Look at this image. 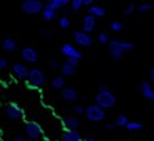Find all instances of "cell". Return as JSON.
Wrapping results in <instances>:
<instances>
[{"mask_svg": "<svg viewBox=\"0 0 154 141\" xmlns=\"http://www.w3.org/2000/svg\"><path fill=\"white\" fill-rule=\"evenodd\" d=\"M13 141H26V138L24 134H15L13 137Z\"/></svg>", "mask_w": 154, "mask_h": 141, "instance_id": "obj_37", "label": "cell"}, {"mask_svg": "<svg viewBox=\"0 0 154 141\" xmlns=\"http://www.w3.org/2000/svg\"><path fill=\"white\" fill-rule=\"evenodd\" d=\"M68 4H69L68 0H49V2L45 3V8H50L53 11H57L65 8Z\"/></svg>", "mask_w": 154, "mask_h": 141, "instance_id": "obj_15", "label": "cell"}, {"mask_svg": "<svg viewBox=\"0 0 154 141\" xmlns=\"http://www.w3.org/2000/svg\"><path fill=\"white\" fill-rule=\"evenodd\" d=\"M129 122L128 116L126 115H124V113H119V115H117L115 116V120H114V126L115 127H125V124Z\"/></svg>", "mask_w": 154, "mask_h": 141, "instance_id": "obj_24", "label": "cell"}, {"mask_svg": "<svg viewBox=\"0 0 154 141\" xmlns=\"http://www.w3.org/2000/svg\"><path fill=\"white\" fill-rule=\"evenodd\" d=\"M97 42L101 43V44H107V43L110 42V36H108V33H106V32L99 33V35H97Z\"/></svg>", "mask_w": 154, "mask_h": 141, "instance_id": "obj_30", "label": "cell"}, {"mask_svg": "<svg viewBox=\"0 0 154 141\" xmlns=\"http://www.w3.org/2000/svg\"><path fill=\"white\" fill-rule=\"evenodd\" d=\"M125 129L128 131H139L143 129V123L136 122V120H129L128 123L125 124Z\"/></svg>", "mask_w": 154, "mask_h": 141, "instance_id": "obj_23", "label": "cell"}, {"mask_svg": "<svg viewBox=\"0 0 154 141\" xmlns=\"http://www.w3.org/2000/svg\"><path fill=\"white\" fill-rule=\"evenodd\" d=\"M136 7H137V4L136 3H129L128 6H126L125 8H124V14L125 15H131V14H133L135 13V10H136Z\"/></svg>", "mask_w": 154, "mask_h": 141, "instance_id": "obj_31", "label": "cell"}, {"mask_svg": "<svg viewBox=\"0 0 154 141\" xmlns=\"http://www.w3.org/2000/svg\"><path fill=\"white\" fill-rule=\"evenodd\" d=\"M40 14H42L43 20H45L46 22L54 21V20L57 18V11H53V10H50V8H43Z\"/></svg>", "mask_w": 154, "mask_h": 141, "instance_id": "obj_21", "label": "cell"}, {"mask_svg": "<svg viewBox=\"0 0 154 141\" xmlns=\"http://www.w3.org/2000/svg\"><path fill=\"white\" fill-rule=\"evenodd\" d=\"M60 53L65 57V58H75V60H81L82 58V51L78 50L74 44L71 43H65L60 47Z\"/></svg>", "mask_w": 154, "mask_h": 141, "instance_id": "obj_8", "label": "cell"}, {"mask_svg": "<svg viewBox=\"0 0 154 141\" xmlns=\"http://www.w3.org/2000/svg\"><path fill=\"white\" fill-rule=\"evenodd\" d=\"M119 46H121L122 53H131L135 49V44L132 42H126V40H119Z\"/></svg>", "mask_w": 154, "mask_h": 141, "instance_id": "obj_26", "label": "cell"}, {"mask_svg": "<svg viewBox=\"0 0 154 141\" xmlns=\"http://www.w3.org/2000/svg\"><path fill=\"white\" fill-rule=\"evenodd\" d=\"M50 35H51V31H49V29H42L40 31V36H42L43 39H47Z\"/></svg>", "mask_w": 154, "mask_h": 141, "instance_id": "obj_36", "label": "cell"}, {"mask_svg": "<svg viewBox=\"0 0 154 141\" xmlns=\"http://www.w3.org/2000/svg\"><path fill=\"white\" fill-rule=\"evenodd\" d=\"M88 11H89V15H92L93 18H104V15L107 13L103 6H94V4L88 7Z\"/></svg>", "mask_w": 154, "mask_h": 141, "instance_id": "obj_19", "label": "cell"}, {"mask_svg": "<svg viewBox=\"0 0 154 141\" xmlns=\"http://www.w3.org/2000/svg\"><path fill=\"white\" fill-rule=\"evenodd\" d=\"M74 112H75L76 115H85V105L76 104V105L74 106Z\"/></svg>", "mask_w": 154, "mask_h": 141, "instance_id": "obj_33", "label": "cell"}, {"mask_svg": "<svg viewBox=\"0 0 154 141\" xmlns=\"http://www.w3.org/2000/svg\"><path fill=\"white\" fill-rule=\"evenodd\" d=\"M139 90H140V94L143 95V98H146L147 101L150 102L154 101V88L149 80H142Z\"/></svg>", "mask_w": 154, "mask_h": 141, "instance_id": "obj_11", "label": "cell"}, {"mask_svg": "<svg viewBox=\"0 0 154 141\" xmlns=\"http://www.w3.org/2000/svg\"><path fill=\"white\" fill-rule=\"evenodd\" d=\"M94 104L97 106H100L101 110H111L117 105V97L111 90H99L94 95Z\"/></svg>", "mask_w": 154, "mask_h": 141, "instance_id": "obj_1", "label": "cell"}, {"mask_svg": "<svg viewBox=\"0 0 154 141\" xmlns=\"http://www.w3.org/2000/svg\"><path fill=\"white\" fill-rule=\"evenodd\" d=\"M124 29V24L121 21H111L110 22V31L112 32H121Z\"/></svg>", "mask_w": 154, "mask_h": 141, "instance_id": "obj_29", "label": "cell"}, {"mask_svg": "<svg viewBox=\"0 0 154 141\" xmlns=\"http://www.w3.org/2000/svg\"><path fill=\"white\" fill-rule=\"evenodd\" d=\"M63 141H83L78 130H67L63 133Z\"/></svg>", "mask_w": 154, "mask_h": 141, "instance_id": "obj_18", "label": "cell"}, {"mask_svg": "<svg viewBox=\"0 0 154 141\" xmlns=\"http://www.w3.org/2000/svg\"><path fill=\"white\" fill-rule=\"evenodd\" d=\"M60 69H61V76H63V78H65V76H75L76 75V68L69 67L67 64L61 65Z\"/></svg>", "mask_w": 154, "mask_h": 141, "instance_id": "obj_22", "label": "cell"}, {"mask_svg": "<svg viewBox=\"0 0 154 141\" xmlns=\"http://www.w3.org/2000/svg\"><path fill=\"white\" fill-rule=\"evenodd\" d=\"M49 67H50L51 69H57V68H60V62L57 61L56 57H51L50 60H49Z\"/></svg>", "mask_w": 154, "mask_h": 141, "instance_id": "obj_32", "label": "cell"}, {"mask_svg": "<svg viewBox=\"0 0 154 141\" xmlns=\"http://www.w3.org/2000/svg\"><path fill=\"white\" fill-rule=\"evenodd\" d=\"M26 83L32 88H40L46 83V74L39 68H32L29 69L28 76H26Z\"/></svg>", "mask_w": 154, "mask_h": 141, "instance_id": "obj_2", "label": "cell"}, {"mask_svg": "<svg viewBox=\"0 0 154 141\" xmlns=\"http://www.w3.org/2000/svg\"><path fill=\"white\" fill-rule=\"evenodd\" d=\"M11 69H13V74H14L15 78L21 79V80L26 79L28 72H29V69L26 68V65H24V64H21V62H14L13 64V67H11Z\"/></svg>", "mask_w": 154, "mask_h": 141, "instance_id": "obj_13", "label": "cell"}, {"mask_svg": "<svg viewBox=\"0 0 154 141\" xmlns=\"http://www.w3.org/2000/svg\"><path fill=\"white\" fill-rule=\"evenodd\" d=\"M8 67V62L6 58H3V57H0V70H3L6 69V68Z\"/></svg>", "mask_w": 154, "mask_h": 141, "instance_id": "obj_35", "label": "cell"}, {"mask_svg": "<svg viewBox=\"0 0 154 141\" xmlns=\"http://www.w3.org/2000/svg\"><path fill=\"white\" fill-rule=\"evenodd\" d=\"M18 47V43L15 42V39H13V38H6V39L2 42V49L6 51V53H13V51H15Z\"/></svg>", "mask_w": 154, "mask_h": 141, "instance_id": "obj_17", "label": "cell"}, {"mask_svg": "<svg viewBox=\"0 0 154 141\" xmlns=\"http://www.w3.org/2000/svg\"><path fill=\"white\" fill-rule=\"evenodd\" d=\"M107 51H108V56L115 61L121 60L122 57H124V53H122L121 46H119V40H117V39L110 40L107 43Z\"/></svg>", "mask_w": 154, "mask_h": 141, "instance_id": "obj_9", "label": "cell"}, {"mask_svg": "<svg viewBox=\"0 0 154 141\" xmlns=\"http://www.w3.org/2000/svg\"><path fill=\"white\" fill-rule=\"evenodd\" d=\"M106 88H108V87L104 85V83H100V85H99V90H106Z\"/></svg>", "mask_w": 154, "mask_h": 141, "instance_id": "obj_42", "label": "cell"}, {"mask_svg": "<svg viewBox=\"0 0 154 141\" xmlns=\"http://www.w3.org/2000/svg\"><path fill=\"white\" fill-rule=\"evenodd\" d=\"M79 126H81V122L76 116H65L63 119V127H64V130H78Z\"/></svg>", "mask_w": 154, "mask_h": 141, "instance_id": "obj_14", "label": "cell"}, {"mask_svg": "<svg viewBox=\"0 0 154 141\" xmlns=\"http://www.w3.org/2000/svg\"><path fill=\"white\" fill-rule=\"evenodd\" d=\"M4 112H6V116H7L10 120H21V119H24V110H22L18 104H15V102L8 104V105L6 106Z\"/></svg>", "mask_w": 154, "mask_h": 141, "instance_id": "obj_7", "label": "cell"}, {"mask_svg": "<svg viewBox=\"0 0 154 141\" xmlns=\"http://www.w3.org/2000/svg\"><path fill=\"white\" fill-rule=\"evenodd\" d=\"M137 11L139 13H142V14H144V13H149V11H151L154 8V4L153 3H142L137 6Z\"/></svg>", "mask_w": 154, "mask_h": 141, "instance_id": "obj_28", "label": "cell"}, {"mask_svg": "<svg viewBox=\"0 0 154 141\" xmlns=\"http://www.w3.org/2000/svg\"><path fill=\"white\" fill-rule=\"evenodd\" d=\"M60 97L64 102H75L78 100V92L74 87H64L60 93Z\"/></svg>", "mask_w": 154, "mask_h": 141, "instance_id": "obj_12", "label": "cell"}, {"mask_svg": "<svg viewBox=\"0 0 154 141\" xmlns=\"http://www.w3.org/2000/svg\"><path fill=\"white\" fill-rule=\"evenodd\" d=\"M83 6H88V7H90V6H93V0H82Z\"/></svg>", "mask_w": 154, "mask_h": 141, "instance_id": "obj_39", "label": "cell"}, {"mask_svg": "<svg viewBox=\"0 0 154 141\" xmlns=\"http://www.w3.org/2000/svg\"><path fill=\"white\" fill-rule=\"evenodd\" d=\"M20 8L26 15H38L45 8V3L42 0H22Z\"/></svg>", "mask_w": 154, "mask_h": 141, "instance_id": "obj_3", "label": "cell"}, {"mask_svg": "<svg viewBox=\"0 0 154 141\" xmlns=\"http://www.w3.org/2000/svg\"><path fill=\"white\" fill-rule=\"evenodd\" d=\"M50 87L53 88V90H63V88L65 87V78L60 76V75H58V76H54L50 82Z\"/></svg>", "mask_w": 154, "mask_h": 141, "instance_id": "obj_20", "label": "cell"}, {"mask_svg": "<svg viewBox=\"0 0 154 141\" xmlns=\"http://www.w3.org/2000/svg\"><path fill=\"white\" fill-rule=\"evenodd\" d=\"M24 131H25V138L31 141H38L43 137V129L38 122H25V126H24Z\"/></svg>", "mask_w": 154, "mask_h": 141, "instance_id": "obj_5", "label": "cell"}, {"mask_svg": "<svg viewBox=\"0 0 154 141\" xmlns=\"http://www.w3.org/2000/svg\"><path fill=\"white\" fill-rule=\"evenodd\" d=\"M72 39L74 42L81 47H90L93 44V36L90 33H86L82 31H75L72 33Z\"/></svg>", "mask_w": 154, "mask_h": 141, "instance_id": "obj_6", "label": "cell"}, {"mask_svg": "<svg viewBox=\"0 0 154 141\" xmlns=\"http://www.w3.org/2000/svg\"><path fill=\"white\" fill-rule=\"evenodd\" d=\"M21 58L24 61H26L28 64H36L38 62V58H39V54H38V50L32 46H26L21 50Z\"/></svg>", "mask_w": 154, "mask_h": 141, "instance_id": "obj_10", "label": "cell"}, {"mask_svg": "<svg viewBox=\"0 0 154 141\" xmlns=\"http://www.w3.org/2000/svg\"><path fill=\"white\" fill-rule=\"evenodd\" d=\"M149 76H150V82H153L154 80V68L153 67H151L150 70H149Z\"/></svg>", "mask_w": 154, "mask_h": 141, "instance_id": "obj_40", "label": "cell"}, {"mask_svg": "<svg viewBox=\"0 0 154 141\" xmlns=\"http://www.w3.org/2000/svg\"><path fill=\"white\" fill-rule=\"evenodd\" d=\"M96 28V18H93L92 15H86L83 17L82 21V32H86V33H92Z\"/></svg>", "mask_w": 154, "mask_h": 141, "instance_id": "obj_16", "label": "cell"}, {"mask_svg": "<svg viewBox=\"0 0 154 141\" xmlns=\"http://www.w3.org/2000/svg\"><path fill=\"white\" fill-rule=\"evenodd\" d=\"M57 24H58V28H61V29H68L69 26H71V18L69 17H60L57 20Z\"/></svg>", "mask_w": 154, "mask_h": 141, "instance_id": "obj_25", "label": "cell"}, {"mask_svg": "<svg viewBox=\"0 0 154 141\" xmlns=\"http://www.w3.org/2000/svg\"><path fill=\"white\" fill-rule=\"evenodd\" d=\"M65 64L69 65V67L76 68L79 65V60H75V58H65Z\"/></svg>", "mask_w": 154, "mask_h": 141, "instance_id": "obj_34", "label": "cell"}, {"mask_svg": "<svg viewBox=\"0 0 154 141\" xmlns=\"http://www.w3.org/2000/svg\"><path fill=\"white\" fill-rule=\"evenodd\" d=\"M69 4H71L69 10H71L72 13H78V11H81L83 7L82 0H72V2H69Z\"/></svg>", "mask_w": 154, "mask_h": 141, "instance_id": "obj_27", "label": "cell"}, {"mask_svg": "<svg viewBox=\"0 0 154 141\" xmlns=\"http://www.w3.org/2000/svg\"><path fill=\"white\" fill-rule=\"evenodd\" d=\"M0 97H2V94H0Z\"/></svg>", "mask_w": 154, "mask_h": 141, "instance_id": "obj_44", "label": "cell"}, {"mask_svg": "<svg viewBox=\"0 0 154 141\" xmlns=\"http://www.w3.org/2000/svg\"><path fill=\"white\" fill-rule=\"evenodd\" d=\"M104 129H106L107 131H111V130L115 129V126H114V123H106L104 124Z\"/></svg>", "mask_w": 154, "mask_h": 141, "instance_id": "obj_38", "label": "cell"}, {"mask_svg": "<svg viewBox=\"0 0 154 141\" xmlns=\"http://www.w3.org/2000/svg\"><path fill=\"white\" fill-rule=\"evenodd\" d=\"M85 116L92 123H100L106 119V111L101 110L100 106H97L96 104H90V105L85 106Z\"/></svg>", "mask_w": 154, "mask_h": 141, "instance_id": "obj_4", "label": "cell"}, {"mask_svg": "<svg viewBox=\"0 0 154 141\" xmlns=\"http://www.w3.org/2000/svg\"><path fill=\"white\" fill-rule=\"evenodd\" d=\"M83 141H97V140H96V138H93V137H86Z\"/></svg>", "mask_w": 154, "mask_h": 141, "instance_id": "obj_43", "label": "cell"}, {"mask_svg": "<svg viewBox=\"0 0 154 141\" xmlns=\"http://www.w3.org/2000/svg\"><path fill=\"white\" fill-rule=\"evenodd\" d=\"M63 13H64V17H68V14H71V10L69 8H63Z\"/></svg>", "mask_w": 154, "mask_h": 141, "instance_id": "obj_41", "label": "cell"}]
</instances>
